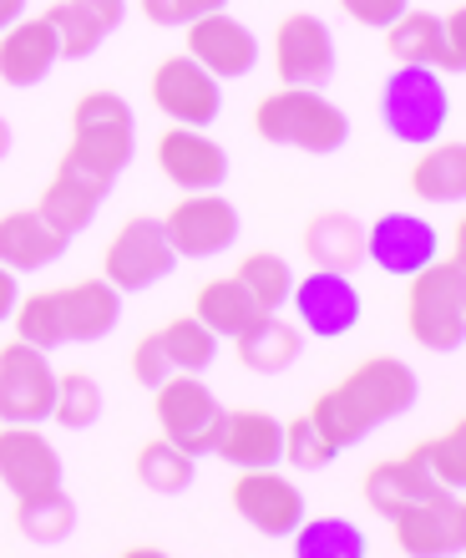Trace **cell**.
Instances as JSON below:
<instances>
[{"mask_svg":"<svg viewBox=\"0 0 466 558\" xmlns=\"http://www.w3.org/2000/svg\"><path fill=\"white\" fill-rule=\"evenodd\" d=\"M421 397V381H416V371L401 361V355H365L360 366H350L330 391L315 397L309 416L330 432L340 452L365 441L376 426L395 422V416H406Z\"/></svg>","mask_w":466,"mask_h":558,"instance_id":"1","label":"cell"},{"mask_svg":"<svg viewBox=\"0 0 466 558\" xmlns=\"http://www.w3.org/2000/svg\"><path fill=\"white\" fill-rule=\"evenodd\" d=\"M132 153H137V112L127 97H116L107 87L82 92L72 107V143L57 162L61 173H72L76 183H87L107 198L116 189V178L127 173Z\"/></svg>","mask_w":466,"mask_h":558,"instance_id":"2","label":"cell"},{"mask_svg":"<svg viewBox=\"0 0 466 558\" xmlns=\"http://www.w3.org/2000/svg\"><path fill=\"white\" fill-rule=\"evenodd\" d=\"M406 330L421 351H462L466 340V234L456 229L452 254H437L406 290Z\"/></svg>","mask_w":466,"mask_h":558,"instance_id":"3","label":"cell"},{"mask_svg":"<svg viewBox=\"0 0 466 558\" xmlns=\"http://www.w3.org/2000/svg\"><path fill=\"white\" fill-rule=\"evenodd\" d=\"M254 133L274 147L330 158L350 143V118L315 87H279L254 107Z\"/></svg>","mask_w":466,"mask_h":558,"instance_id":"4","label":"cell"},{"mask_svg":"<svg viewBox=\"0 0 466 558\" xmlns=\"http://www.w3.org/2000/svg\"><path fill=\"white\" fill-rule=\"evenodd\" d=\"M452 118V92L441 82V72L431 66H395L380 87V122L395 143L426 147L446 133Z\"/></svg>","mask_w":466,"mask_h":558,"instance_id":"5","label":"cell"},{"mask_svg":"<svg viewBox=\"0 0 466 558\" xmlns=\"http://www.w3.org/2000/svg\"><path fill=\"white\" fill-rule=\"evenodd\" d=\"M162 234L173 244L177 259H219L238 244L244 234V219L233 198H223L219 189L213 193H183L168 214H162Z\"/></svg>","mask_w":466,"mask_h":558,"instance_id":"6","label":"cell"},{"mask_svg":"<svg viewBox=\"0 0 466 558\" xmlns=\"http://www.w3.org/2000/svg\"><path fill=\"white\" fill-rule=\"evenodd\" d=\"M177 265H183V259L173 254L168 234H162V219H152V214H132L112 234V244L102 250V279H112L122 294L152 290V284H162Z\"/></svg>","mask_w":466,"mask_h":558,"instance_id":"7","label":"cell"},{"mask_svg":"<svg viewBox=\"0 0 466 558\" xmlns=\"http://www.w3.org/2000/svg\"><path fill=\"white\" fill-rule=\"evenodd\" d=\"M152 407H158V426H162V437L168 441H177V447L193 452V457L213 452L223 407H219V397L193 376V371H173V376L152 391Z\"/></svg>","mask_w":466,"mask_h":558,"instance_id":"8","label":"cell"},{"mask_svg":"<svg viewBox=\"0 0 466 558\" xmlns=\"http://www.w3.org/2000/svg\"><path fill=\"white\" fill-rule=\"evenodd\" d=\"M395 548L406 558H456L466 548V502L452 487L426 493L421 502H410L391 518Z\"/></svg>","mask_w":466,"mask_h":558,"instance_id":"9","label":"cell"},{"mask_svg":"<svg viewBox=\"0 0 466 558\" xmlns=\"http://www.w3.org/2000/svg\"><path fill=\"white\" fill-rule=\"evenodd\" d=\"M152 107L177 128H213L223 112V82L204 72L188 51H177L152 66Z\"/></svg>","mask_w":466,"mask_h":558,"instance_id":"10","label":"cell"},{"mask_svg":"<svg viewBox=\"0 0 466 558\" xmlns=\"http://www.w3.org/2000/svg\"><path fill=\"white\" fill-rule=\"evenodd\" d=\"M51 397H57L51 355L11 336L0 345V422H21V426L51 422Z\"/></svg>","mask_w":466,"mask_h":558,"instance_id":"11","label":"cell"},{"mask_svg":"<svg viewBox=\"0 0 466 558\" xmlns=\"http://www.w3.org/2000/svg\"><path fill=\"white\" fill-rule=\"evenodd\" d=\"M274 72L284 87L324 92L335 76V31L315 11H290L274 26Z\"/></svg>","mask_w":466,"mask_h":558,"instance_id":"12","label":"cell"},{"mask_svg":"<svg viewBox=\"0 0 466 558\" xmlns=\"http://www.w3.org/2000/svg\"><path fill=\"white\" fill-rule=\"evenodd\" d=\"M233 513L263 538H290L305 523V493L279 468H244L229 487Z\"/></svg>","mask_w":466,"mask_h":558,"instance_id":"13","label":"cell"},{"mask_svg":"<svg viewBox=\"0 0 466 558\" xmlns=\"http://www.w3.org/2000/svg\"><path fill=\"white\" fill-rule=\"evenodd\" d=\"M290 305H294V315H299V330H309L315 340L350 336L365 315L355 279L340 275V269H309L305 279H294Z\"/></svg>","mask_w":466,"mask_h":558,"instance_id":"14","label":"cell"},{"mask_svg":"<svg viewBox=\"0 0 466 558\" xmlns=\"http://www.w3.org/2000/svg\"><path fill=\"white\" fill-rule=\"evenodd\" d=\"M437 254H441V234L437 223H426L421 214H380L365 229V259L391 279L421 275Z\"/></svg>","mask_w":466,"mask_h":558,"instance_id":"15","label":"cell"},{"mask_svg":"<svg viewBox=\"0 0 466 558\" xmlns=\"http://www.w3.org/2000/svg\"><path fill=\"white\" fill-rule=\"evenodd\" d=\"M188 51L204 72H213L219 82H238L259 66V36L244 26V21H233L229 11H208L198 21H188Z\"/></svg>","mask_w":466,"mask_h":558,"instance_id":"16","label":"cell"},{"mask_svg":"<svg viewBox=\"0 0 466 558\" xmlns=\"http://www.w3.org/2000/svg\"><path fill=\"white\" fill-rule=\"evenodd\" d=\"M158 168L177 193H213L229 183V153L204 128H168L158 137Z\"/></svg>","mask_w":466,"mask_h":558,"instance_id":"17","label":"cell"},{"mask_svg":"<svg viewBox=\"0 0 466 558\" xmlns=\"http://www.w3.org/2000/svg\"><path fill=\"white\" fill-rule=\"evenodd\" d=\"M0 483L11 498L61 487V452L41 426L0 422Z\"/></svg>","mask_w":466,"mask_h":558,"instance_id":"18","label":"cell"},{"mask_svg":"<svg viewBox=\"0 0 466 558\" xmlns=\"http://www.w3.org/2000/svg\"><path fill=\"white\" fill-rule=\"evenodd\" d=\"M213 457H223L229 468H279L284 462V422L269 416L263 407H238L223 412L219 437H213Z\"/></svg>","mask_w":466,"mask_h":558,"instance_id":"19","label":"cell"},{"mask_svg":"<svg viewBox=\"0 0 466 558\" xmlns=\"http://www.w3.org/2000/svg\"><path fill=\"white\" fill-rule=\"evenodd\" d=\"M61 61L57 36L46 26V15H21L15 26L0 31V82L5 87H41L51 66Z\"/></svg>","mask_w":466,"mask_h":558,"instance_id":"20","label":"cell"},{"mask_svg":"<svg viewBox=\"0 0 466 558\" xmlns=\"http://www.w3.org/2000/svg\"><path fill=\"white\" fill-rule=\"evenodd\" d=\"M66 254V239L36 214V208H11L0 214V265L11 275H36L51 269Z\"/></svg>","mask_w":466,"mask_h":558,"instance_id":"21","label":"cell"},{"mask_svg":"<svg viewBox=\"0 0 466 558\" xmlns=\"http://www.w3.org/2000/svg\"><path fill=\"white\" fill-rule=\"evenodd\" d=\"M385 51L395 66H431V72H462L466 61L452 57L437 11H406L385 26Z\"/></svg>","mask_w":466,"mask_h":558,"instance_id":"22","label":"cell"},{"mask_svg":"<svg viewBox=\"0 0 466 558\" xmlns=\"http://www.w3.org/2000/svg\"><path fill=\"white\" fill-rule=\"evenodd\" d=\"M116 320H122V290L112 279H76L61 290V325H66V340H76V345L107 340Z\"/></svg>","mask_w":466,"mask_h":558,"instance_id":"23","label":"cell"},{"mask_svg":"<svg viewBox=\"0 0 466 558\" xmlns=\"http://www.w3.org/2000/svg\"><path fill=\"white\" fill-rule=\"evenodd\" d=\"M309 254V269H340V275H355L365 265V223L345 208H320L315 219L305 223L299 234Z\"/></svg>","mask_w":466,"mask_h":558,"instance_id":"24","label":"cell"},{"mask_svg":"<svg viewBox=\"0 0 466 558\" xmlns=\"http://www.w3.org/2000/svg\"><path fill=\"white\" fill-rule=\"evenodd\" d=\"M360 493H365V502H370V513H380L385 523H391L401 508L421 502L426 493H437V477L421 468V457L406 452V457H385V462H376V468L365 472Z\"/></svg>","mask_w":466,"mask_h":558,"instance_id":"25","label":"cell"},{"mask_svg":"<svg viewBox=\"0 0 466 558\" xmlns=\"http://www.w3.org/2000/svg\"><path fill=\"white\" fill-rule=\"evenodd\" d=\"M410 193L421 204L456 208L466 198V147L462 137H437L421 147V158L410 162Z\"/></svg>","mask_w":466,"mask_h":558,"instance_id":"26","label":"cell"},{"mask_svg":"<svg viewBox=\"0 0 466 558\" xmlns=\"http://www.w3.org/2000/svg\"><path fill=\"white\" fill-rule=\"evenodd\" d=\"M233 351H238V361L254 376H284L299 361V351H305V330L279 320V310H269V315H259L248 325L244 336H233Z\"/></svg>","mask_w":466,"mask_h":558,"instance_id":"27","label":"cell"},{"mask_svg":"<svg viewBox=\"0 0 466 558\" xmlns=\"http://www.w3.org/2000/svg\"><path fill=\"white\" fill-rule=\"evenodd\" d=\"M193 315H198V320H204L219 340L223 336L233 340V336H244V330L259 320V315H269V310H263L259 300H254V294H248L233 275H219V279H208L204 290H198V300H193Z\"/></svg>","mask_w":466,"mask_h":558,"instance_id":"28","label":"cell"},{"mask_svg":"<svg viewBox=\"0 0 466 558\" xmlns=\"http://www.w3.org/2000/svg\"><path fill=\"white\" fill-rule=\"evenodd\" d=\"M15 529L21 538L36 548H57L72 538L76 529V502L61 493V487H46V493H26L15 498Z\"/></svg>","mask_w":466,"mask_h":558,"instance_id":"29","label":"cell"},{"mask_svg":"<svg viewBox=\"0 0 466 558\" xmlns=\"http://www.w3.org/2000/svg\"><path fill=\"white\" fill-rule=\"evenodd\" d=\"M198 457L183 452L177 441H168L158 432L152 441H143L137 447V457H132V472H137V483L147 487V493H158V498H177V493H188L193 477H198V468H193Z\"/></svg>","mask_w":466,"mask_h":558,"instance_id":"30","label":"cell"},{"mask_svg":"<svg viewBox=\"0 0 466 558\" xmlns=\"http://www.w3.org/2000/svg\"><path fill=\"white\" fill-rule=\"evenodd\" d=\"M97 208H102V193L87 189V183H76L72 173H51V183H46L41 204H36V214H41L51 229H57L66 244H72L82 229H91V219H97Z\"/></svg>","mask_w":466,"mask_h":558,"instance_id":"31","label":"cell"},{"mask_svg":"<svg viewBox=\"0 0 466 558\" xmlns=\"http://www.w3.org/2000/svg\"><path fill=\"white\" fill-rule=\"evenodd\" d=\"M11 325H15V340H26L36 351H57L66 345V325H61V290H36V294H21L11 310Z\"/></svg>","mask_w":466,"mask_h":558,"instance_id":"32","label":"cell"},{"mask_svg":"<svg viewBox=\"0 0 466 558\" xmlns=\"http://www.w3.org/2000/svg\"><path fill=\"white\" fill-rule=\"evenodd\" d=\"M41 15H46V26H51V36H57L61 61H87L91 51L107 41V26L87 5H76V0H57V5H46Z\"/></svg>","mask_w":466,"mask_h":558,"instance_id":"33","label":"cell"},{"mask_svg":"<svg viewBox=\"0 0 466 558\" xmlns=\"http://www.w3.org/2000/svg\"><path fill=\"white\" fill-rule=\"evenodd\" d=\"M158 340H162V351H168V361H173V371L204 376V371L219 361V336H213L198 315H177V320H168L158 330Z\"/></svg>","mask_w":466,"mask_h":558,"instance_id":"34","label":"cell"},{"mask_svg":"<svg viewBox=\"0 0 466 558\" xmlns=\"http://www.w3.org/2000/svg\"><path fill=\"white\" fill-rule=\"evenodd\" d=\"M294 538V558H365V533L350 518H305Z\"/></svg>","mask_w":466,"mask_h":558,"instance_id":"35","label":"cell"},{"mask_svg":"<svg viewBox=\"0 0 466 558\" xmlns=\"http://www.w3.org/2000/svg\"><path fill=\"white\" fill-rule=\"evenodd\" d=\"M102 416V386L91 371H57V397H51V422L66 432H87Z\"/></svg>","mask_w":466,"mask_h":558,"instance_id":"36","label":"cell"},{"mask_svg":"<svg viewBox=\"0 0 466 558\" xmlns=\"http://www.w3.org/2000/svg\"><path fill=\"white\" fill-rule=\"evenodd\" d=\"M233 279L244 284L254 300H259L263 310H279V305H290V290H294V269L284 254L274 250H254L238 259V269H233Z\"/></svg>","mask_w":466,"mask_h":558,"instance_id":"37","label":"cell"},{"mask_svg":"<svg viewBox=\"0 0 466 558\" xmlns=\"http://www.w3.org/2000/svg\"><path fill=\"white\" fill-rule=\"evenodd\" d=\"M410 452L421 457V468L437 477V487H452V493L466 487V422H452L437 437L416 441Z\"/></svg>","mask_w":466,"mask_h":558,"instance_id":"38","label":"cell"},{"mask_svg":"<svg viewBox=\"0 0 466 558\" xmlns=\"http://www.w3.org/2000/svg\"><path fill=\"white\" fill-rule=\"evenodd\" d=\"M340 457V447L330 441V432H324L315 416H294V422H284V462L299 472H324L330 462Z\"/></svg>","mask_w":466,"mask_h":558,"instance_id":"39","label":"cell"},{"mask_svg":"<svg viewBox=\"0 0 466 558\" xmlns=\"http://www.w3.org/2000/svg\"><path fill=\"white\" fill-rule=\"evenodd\" d=\"M127 371H132V381L143 386V391H158V386L168 381V376H173V361H168V351H162L158 330H152V336H143L137 345H132Z\"/></svg>","mask_w":466,"mask_h":558,"instance_id":"40","label":"cell"},{"mask_svg":"<svg viewBox=\"0 0 466 558\" xmlns=\"http://www.w3.org/2000/svg\"><path fill=\"white\" fill-rule=\"evenodd\" d=\"M340 11L355 21V26H370V31H385L395 15L410 11V0H340Z\"/></svg>","mask_w":466,"mask_h":558,"instance_id":"41","label":"cell"},{"mask_svg":"<svg viewBox=\"0 0 466 558\" xmlns=\"http://www.w3.org/2000/svg\"><path fill=\"white\" fill-rule=\"evenodd\" d=\"M441 31H446V46H452V57L466 61V11H462V5H452V11L441 15Z\"/></svg>","mask_w":466,"mask_h":558,"instance_id":"42","label":"cell"},{"mask_svg":"<svg viewBox=\"0 0 466 558\" xmlns=\"http://www.w3.org/2000/svg\"><path fill=\"white\" fill-rule=\"evenodd\" d=\"M168 5H173V26H188V21H198L208 11H223L229 0H168Z\"/></svg>","mask_w":466,"mask_h":558,"instance_id":"43","label":"cell"},{"mask_svg":"<svg viewBox=\"0 0 466 558\" xmlns=\"http://www.w3.org/2000/svg\"><path fill=\"white\" fill-rule=\"evenodd\" d=\"M76 5H87V11L97 15L107 31H116V26H122V15H127V0H76Z\"/></svg>","mask_w":466,"mask_h":558,"instance_id":"44","label":"cell"},{"mask_svg":"<svg viewBox=\"0 0 466 558\" xmlns=\"http://www.w3.org/2000/svg\"><path fill=\"white\" fill-rule=\"evenodd\" d=\"M15 300H21V275H11V269L0 265V320H11Z\"/></svg>","mask_w":466,"mask_h":558,"instance_id":"45","label":"cell"},{"mask_svg":"<svg viewBox=\"0 0 466 558\" xmlns=\"http://www.w3.org/2000/svg\"><path fill=\"white\" fill-rule=\"evenodd\" d=\"M137 11H143L152 26H173V5H168V0H137Z\"/></svg>","mask_w":466,"mask_h":558,"instance_id":"46","label":"cell"},{"mask_svg":"<svg viewBox=\"0 0 466 558\" xmlns=\"http://www.w3.org/2000/svg\"><path fill=\"white\" fill-rule=\"evenodd\" d=\"M21 15H26V0H0V31L15 26Z\"/></svg>","mask_w":466,"mask_h":558,"instance_id":"47","label":"cell"},{"mask_svg":"<svg viewBox=\"0 0 466 558\" xmlns=\"http://www.w3.org/2000/svg\"><path fill=\"white\" fill-rule=\"evenodd\" d=\"M11 158V122H5V112H0V162Z\"/></svg>","mask_w":466,"mask_h":558,"instance_id":"48","label":"cell"}]
</instances>
